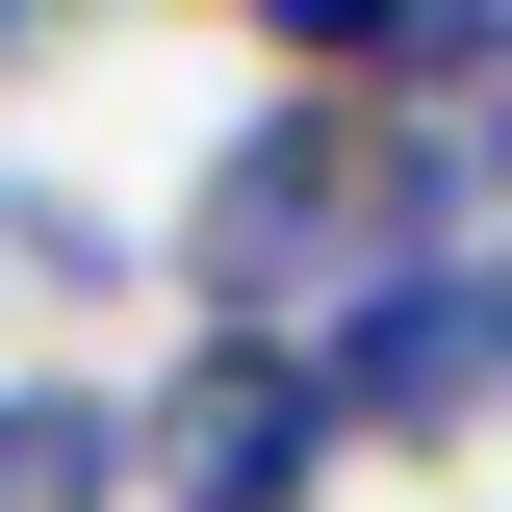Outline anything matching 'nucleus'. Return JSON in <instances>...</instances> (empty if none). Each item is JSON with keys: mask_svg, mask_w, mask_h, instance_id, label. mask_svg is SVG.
<instances>
[{"mask_svg": "<svg viewBox=\"0 0 512 512\" xmlns=\"http://www.w3.org/2000/svg\"><path fill=\"white\" fill-rule=\"evenodd\" d=\"M0 512H128V384L0 359Z\"/></svg>", "mask_w": 512, "mask_h": 512, "instance_id": "nucleus-3", "label": "nucleus"}, {"mask_svg": "<svg viewBox=\"0 0 512 512\" xmlns=\"http://www.w3.org/2000/svg\"><path fill=\"white\" fill-rule=\"evenodd\" d=\"M308 410H333V461H461V436H512V231L359 282V308L308 333Z\"/></svg>", "mask_w": 512, "mask_h": 512, "instance_id": "nucleus-1", "label": "nucleus"}, {"mask_svg": "<svg viewBox=\"0 0 512 512\" xmlns=\"http://www.w3.org/2000/svg\"><path fill=\"white\" fill-rule=\"evenodd\" d=\"M308 487H333L308 333H180L128 384V512H308Z\"/></svg>", "mask_w": 512, "mask_h": 512, "instance_id": "nucleus-2", "label": "nucleus"}, {"mask_svg": "<svg viewBox=\"0 0 512 512\" xmlns=\"http://www.w3.org/2000/svg\"><path fill=\"white\" fill-rule=\"evenodd\" d=\"M0 282H26V308H128V282H154V231H128L103 180H26V154H0Z\"/></svg>", "mask_w": 512, "mask_h": 512, "instance_id": "nucleus-4", "label": "nucleus"}, {"mask_svg": "<svg viewBox=\"0 0 512 512\" xmlns=\"http://www.w3.org/2000/svg\"><path fill=\"white\" fill-rule=\"evenodd\" d=\"M308 512H333V487H308Z\"/></svg>", "mask_w": 512, "mask_h": 512, "instance_id": "nucleus-5", "label": "nucleus"}]
</instances>
